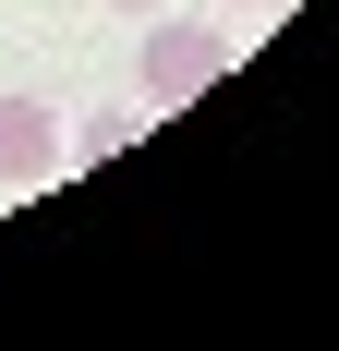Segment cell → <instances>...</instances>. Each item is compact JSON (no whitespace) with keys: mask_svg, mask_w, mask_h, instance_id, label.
I'll use <instances>...</instances> for the list:
<instances>
[{"mask_svg":"<svg viewBox=\"0 0 339 351\" xmlns=\"http://www.w3.org/2000/svg\"><path fill=\"white\" fill-rule=\"evenodd\" d=\"M218 73H231V25H170V12H145V49H134V97L145 109H194Z\"/></svg>","mask_w":339,"mask_h":351,"instance_id":"6da1fadb","label":"cell"},{"mask_svg":"<svg viewBox=\"0 0 339 351\" xmlns=\"http://www.w3.org/2000/svg\"><path fill=\"white\" fill-rule=\"evenodd\" d=\"M231 12H267V0H231Z\"/></svg>","mask_w":339,"mask_h":351,"instance_id":"277c9868","label":"cell"},{"mask_svg":"<svg viewBox=\"0 0 339 351\" xmlns=\"http://www.w3.org/2000/svg\"><path fill=\"white\" fill-rule=\"evenodd\" d=\"M49 170H61V109L0 97V182H49Z\"/></svg>","mask_w":339,"mask_h":351,"instance_id":"7a4b0ae2","label":"cell"},{"mask_svg":"<svg viewBox=\"0 0 339 351\" xmlns=\"http://www.w3.org/2000/svg\"><path fill=\"white\" fill-rule=\"evenodd\" d=\"M109 12H170V0H109Z\"/></svg>","mask_w":339,"mask_h":351,"instance_id":"3957f363","label":"cell"}]
</instances>
